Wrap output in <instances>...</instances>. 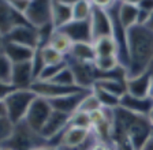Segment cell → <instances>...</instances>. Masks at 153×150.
<instances>
[{
  "mask_svg": "<svg viewBox=\"0 0 153 150\" xmlns=\"http://www.w3.org/2000/svg\"><path fill=\"white\" fill-rule=\"evenodd\" d=\"M13 75H14V61L7 58L4 53H1V74H0L1 85H13Z\"/></svg>",
  "mask_w": 153,
  "mask_h": 150,
  "instance_id": "f1b7e54d",
  "label": "cell"
},
{
  "mask_svg": "<svg viewBox=\"0 0 153 150\" xmlns=\"http://www.w3.org/2000/svg\"><path fill=\"white\" fill-rule=\"evenodd\" d=\"M90 26H92L93 41L105 35H114V19L111 13L105 8L94 6L90 16Z\"/></svg>",
  "mask_w": 153,
  "mask_h": 150,
  "instance_id": "30bf717a",
  "label": "cell"
},
{
  "mask_svg": "<svg viewBox=\"0 0 153 150\" xmlns=\"http://www.w3.org/2000/svg\"><path fill=\"white\" fill-rule=\"evenodd\" d=\"M145 26H146L148 29H150L153 32V13L150 14V16H149V19H148V22L145 23Z\"/></svg>",
  "mask_w": 153,
  "mask_h": 150,
  "instance_id": "ab89813d",
  "label": "cell"
},
{
  "mask_svg": "<svg viewBox=\"0 0 153 150\" xmlns=\"http://www.w3.org/2000/svg\"><path fill=\"white\" fill-rule=\"evenodd\" d=\"M93 6L100 7V8H105V10H109L115 4L118 3V0H92Z\"/></svg>",
  "mask_w": 153,
  "mask_h": 150,
  "instance_id": "e575fe53",
  "label": "cell"
},
{
  "mask_svg": "<svg viewBox=\"0 0 153 150\" xmlns=\"http://www.w3.org/2000/svg\"><path fill=\"white\" fill-rule=\"evenodd\" d=\"M45 143H48L47 140L36 131H33L23 120L16 124L14 135L7 142L1 143V146L10 147L13 150H33Z\"/></svg>",
  "mask_w": 153,
  "mask_h": 150,
  "instance_id": "3957f363",
  "label": "cell"
},
{
  "mask_svg": "<svg viewBox=\"0 0 153 150\" xmlns=\"http://www.w3.org/2000/svg\"><path fill=\"white\" fill-rule=\"evenodd\" d=\"M148 120H149L150 126H152V128H153V106H152V109L149 111V113H148Z\"/></svg>",
  "mask_w": 153,
  "mask_h": 150,
  "instance_id": "b9f144b4",
  "label": "cell"
},
{
  "mask_svg": "<svg viewBox=\"0 0 153 150\" xmlns=\"http://www.w3.org/2000/svg\"><path fill=\"white\" fill-rule=\"evenodd\" d=\"M67 63L75 77L76 85L82 89L92 90L97 79H100L101 77L99 70L94 67V63H81V61L70 60V59H67Z\"/></svg>",
  "mask_w": 153,
  "mask_h": 150,
  "instance_id": "8992f818",
  "label": "cell"
},
{
  "mask_svg": "<svg viewBox=\"0 0 153 150\" xmlns=\"http://www.w3.org/2000/svg\"><path fill=\"white\" fill-rule=\"evenodd\" d=\"M100 108H102L101 104H100L97 96H96L92 90V92L88 93L85 96V98L82 100V102H81L79 106H78V111L86 112V113H92V112L97 111V109H100Z\"/></svg>",
  "mask_w": 153,
  "mask_h": 150,
  "instance_id": "f546056e",
  "label": "cell"
},
{
  "mask_svg": "<svg viewBox=\"0 0 153 150\" xmlns=\"http://www.w3.org/2000/svg\"><path fill=\"white\" fill-rule=\"evenodd\" d=\"M1 41L15 42V44L25 45L29 48L38 49L40 48V33H38V29L33 27L32 25L16 26L13 30H10L7 34L1 35Z\"/></svg>",
  "mask_w": 153,
  "mask_h": 150,
  "instance_id": "ba28073f",
  "label": "cell"
},
{
  "mask_svg": "<svg viewBox=\"0 0 153 150\" xmlns=\"http://www.w3.org/2000/svg\"><path fill=\"white\" fill-rule=\"evenodd\" d=\"M149 98L153 101V74H152V82H150V89H149Z\"/></svg>",
  "mask_w": 153,
  "mask_h": 150,
  "instance_id": "7bdbcfd3",
  "label": "cell"
},
{
  "mask_svg": "<svg viewBox=\"0 0 153 150\" xmlns=\"http://www.w3.org/2000/svg\"><path fill=\"white\" fill-rule=\"evenodd\" d=\"M68 66V63L66 61H63V63L60 64H53V66H45L44 70L41 71V74H40V77L37 78L38 81H52L55 77H56L57 74L60 72V71H63L64 68Z\"/></svg>",
  "mask_w": 153,
  "mask_h": 150,
  "instance_id": "1f68e13d",
  "label": "cell"
},
{
  "mask_svg": "<svg viewBox=\"0 0 153 150\" xmlns=\"http://www.w3.org/2000/svg\"><path fill=\"white\" fill-rule=\"evenodd\" d=\"M119 66H122L120 61H119V59L116 58V56H108V58H96L94 60V67L99 70V72L102 75H105V74H109L112 72L114 70H116V68L119 67ZM100 77V78H101Z\"/></svg>",
  "mask_w": 153,
  "mask_h": 150,
  "instance_id": "4316f807",
  "label": "cell"
},
{
  "mask_svg": "<svg viewBox=\"0 0 153 150\" xmlns=\"http://www.w3.org/2000/svg\"><path fill=\"white\" fill-rule=\"evenodd\" d=\"M94 51L97 58H108V56H116L119 59V45L114 35H105L100 37L93 41Z\"/></svg>",
  "mask_w": 153,
  "mask_h": 150,
  "instance_id": "44dd1931",
  "label": "cell"
},
{
  "mask_svg": "<svg viewBox=\"0 0 153 150\" xmlns=\"http://www.w3.org/2000/svg\"><path fill=\"white\" fill-rule=\"evenodd\" d=\"M70 119L71 115H67V113H63V112L59 111H53L51 117L48 119L47 124L41 130L40 135L47 140L48 143H52L55 138L60 137L62 132L70 126Z\"/></svg>",
  "mask_w": 153,
  "mask_h": 150,
  "instance_id": "8fae6325",
  "label": "cell"
},
{
  "mask_svg": "<svg viewBox=\"0 0 153 150\" xmlns=\"http://www.w3.org/2000/svg\"><path fill=\"white\" fill-rule=\"evenodd\" d=\"M141 150H153V137L150 138L149 140H148L146 143L143 145V147Z\"/></svg>",
  "mask_w": 153,
  "mask_h": 150,
  "instance_id": "74e56055",
  "label": "cell"
},
{
  "mask_svg": "<svg viewBox=\"0 0 153 150\" xmlns=\"http://www.w3.org/2000/svg\"><path fill=\"white\" fill-rule=\"evenodd\" d=\"M73 21V6L59 3L53 0L52 6V25L55 29H62Z\"/></svg>",
  "mask_w": 153,
  "mask_h": 150,
  "instance_id": "7402d4cb",
  "label": "cell"
},
{
  "mask_svg": "<svg viewBox=\"0 0 153 150\" xmlns=\"http://www.w3.org/2000/svg\"><path fill=\"white\" fill-rule=\"evenodd\" d=\"M109 10L114 13V15L116 16V19L119 21V23H120L122 27L126 32L128 29H131L133 26L138 25V15H140L138 6L124 4L118 0V3L115 4L112 8H109Z\"/></svg>",
  "mask_w": 153,
  "mask_h": 150,
  "instance_id": "7c38bea8",
  "label": "cell"
},
{
  "mask_svg": "<svg viewBox=\"0 0 153 150\" xmlns=\"http://www.w3.org/2000/svg\"><path fill=\"white\" fill-rule=\"evenodd\" d=\"M0 116H1V143H4V142H7V140L14 135L16 124L10 119L8 113L6 112V109H4L3 106L0 109Z\"/></svg>",
  "mask_w": 153,
  "mask_h": 150,
  "instance_id": "83f0119b",
  "label": "cell"
},
{
  "mask_svg": "<svg viewBox=\"0 0 153 150\" xmlns=\"http://www.w3.org/2000/svg\"><path fill=\"white\" fill-rule=\"evenodd\" d=\"M3 1H6L8 6H11L13 8H15V10L21 11L23 14H25L26 8H27L29 3H30V0H3Z\"/></svg>",
  "mask_w": 153,
  "mask_h": 150,
  "instance_id": "836d02e7",
  "label": "cell"
},
{
  "mask_svg": "<svg viewBox=\"0 0 153 150\" xmlns=\"http://www.w3.org/2000/svg\"><path fill=\"white\" fill-rule=\"evenodd\" d=\"M70 126H76V127L90 128V130H92V121H90V115H89V113H86V112L76 111L75 113H73V115H71Z\"/></svg>",
  "mask_w": 153,
  "mask_h": 150,
  "instance_id": "d6a6232c",
  "label": "cell"
},
{
  "mask_svg": "<svg viewBox=\"0 0 153 150\" xmlns=\"http://www.w3.org/2000/svg\"><path fill=\"white\" fill-rule=\"evenodd\" d=\"M30 25L23 13L13 8L11 6L1 0V35L7 34L16 26Z\"/></svg>",
  "mask_w": 153,
  "mask_h": 150,
  "instance_id": "5bb4252c",
  "label": "cell"
},
{
  "mask_svg": "<svg viewBox=\"0 0 153 150\" xmlns=\"http://www.w3.org/2000/svg\"><path fill=\"white\" fill-rule=\"evenodd\" d=\"M149 71H150V72L153 74V61H152V64H150V67H149Z\"/></svg>",
  "mask_w": 153,
  "mask_h": 150,
  "instance_id": "ee69618b",
  "label": "cell"
},
{
  "mask_svg": "<svg viewBox=\"0 0 153 150\" xmlns=\"http://www.w3.org/2000/svg\"><path fill=\"white\" fill-rule=\"evenodd\" d=\"M92 90H82V92L78 93H73V94H68V96H63L59 97V98H53L49 100L53 111H59L67 113V115H73L78 111V106L82 102V100L85 98V96L88 93H90Z\"/></svg>",
  "mask_w": 153,
  "mask_h": 150,
  "instance_id": "2e32d148",
  "label": "cell"
},
{
  "mask_svg": "<svg viewBox=\"0 0 153 150\" xmlns=\"http://www.w3.org/2000/svg\"><path fill=\"white\" fill-rule=\"evenodd\" d=\"M120 3H124V4H131V6H138L141 0H119Z\"/></svg>",
  "mask_w": 153,
  "mask_h": 150,
  "instance_id": "f35d334b",
  "label": "cell"
},
{
  "mask_svg": "<svg viewBox=\"0 0 153 150\" xmlns=\"http://www.w3.org/2000/svg\"><path fill=\"white\" fill-rule=\"evenodd\" d=\"M1 150H13V149H10V147H6V146H1Z\"/></svg>",
  "mask_w": 153,
  "mask_h": 150,
  "instance_id": "f6af8a7d",
  "label": "cell"
},
{
  "mask_svg": "<svg viewBox=\"0 0 153 150\" xmlns=\"http://www.w3.org/2000/svg\"><path fill=\"white\" fill-rule=\"evenodd\" d=\"M33 150H60V147L56 146V145H52V143H45V145H41V146L36 147Z\"/></svg>",
  "mask_w": 153,
  "mask_h": 150,
  "instance_id": "8d00e7d4",
  "label": "cell"
},
{
  "mask_svg": "<svg viewBox=\"0 0 153 150\" xmlns=\"http://www.w3.org/2000/svg\"><path fill=\"white\" fill-rule=\"evenodd\" d=\"M128 77L146 72L153 61V32L146 26L135 25L127 30Z\"/></svg>",
  "mask_w": 153,
  "mask_h": 150,
  "instance_id": "6da1fadb",
  "label": "cell"
},
{
  "mask_svg": "<svg viewBox=\"0 0 153 150\" xmlns=\"http://www.w3.org/2000/svg\"><path fill=\"white\" fill-rule=\"evenodd\" d=\"M73 44H74L73 40H71L66 33L62 32L60 29H57L52 33L51 38H49L47 45H51L52 48H55L56 51H59L60 53L67 56V55L70 53L71 48H73Z\"/></svg>",
  "mask_w": 153,
  "mask_h": 150,
  "instance_id": "603a6c76",
  "label": "cell"
},
{
  "mask_svg": "<svg viewBox=\"0 0 153 150\" xmlns=\"http://www.w3.org/2000/svg\"><path fill=\"white\" fill-rule=\"evenodd\" d=\"M120 106L127 109V111L134 112V113H138V115L148 116L149 111L153 106V101L149 97L148 98H137V97H133L126 93L120 100Z\"/></svg>",
  "mask_w": 153,
  "mask_h": 150,
  "instance_id": "ffe728a7",
  "label": "cell"
},
{
  "mask_svg": "<svg viewBox=\"0 0 153 150\" xmlns=\"http://www.w3.org/2000/svg\"><path fill=\"white\" fill-rule=\"evenodd\" d=\"M138 8L148 14H152L153 13V0H141L140 4H138Z\"/></svg>",
  "mask_w": 153,
  "mask_h": 150,
  "instance_id": "d590c367",
  "label": "cell"
},
{
  "mask_svg": "<svg viewBox=\"0 0 153 150\" xmlns=\"http://www.w3.org/2000/svg\"><path fill=\"white\" fill-rule=\"evenodd\" d=\"M93 93H94L96 96H97V98H99L100 104H101L102 108H111V109H116L120 106V100L119 97L114 96V94H111V93L105 92V90L100 89V87L97 86H93Z\"/></svg>",
  "mask_w": 153,
  "mask_h": 150,
  "instance_id": "484cf974",
  "label": "cell"
},
{
  "mask_svg": "<svg viewBox=\"0 0 153 150\" xmlns=\"http://www.w3.org/2000/svg\"><path fill=\"white\" fill-rule=\"evenodd\" d=\"M37 49L29 48L25 45L15 44V42L1 41V53H4L14 63H22V61H32Z\"/></svg>",
  "mask_w": 153,
  "mask_h": 150,
  "instance_id": "e0dca14e",
  "label": "cell"
},
{
  "mask_svg": "<svg viewBox=\"0 0 153 150\" xmlns=\"http://www.w3.org/2000/svg\"><path fill=\"white\" fill-rule=\"evenodd\" d=\"M52 112H53V108H52L49 100L38 96L33 101L32 106L29 108L27 113H26V124L33 131H36L37 134H40L41 130L44 128V126L47 124L48 119L51 117Z\"/></svg>",
  "mask_w": 153,
  "mask_h": 150,
  "instance_id": "277c9868",
  "label": "cell"
},
{
  "mask_svg": "<svg viewBox=\"0 0 153 150\" xmlns=\"http://www.w3.org/2000/svg\"><path fill=\"white\" fill-rule=\"evenodd\" d=\"M97 55L94 51L93 42H74L67 59L81 63H94Z\"/></svg>",
  "mask_w": 153,
  "mask_h": 150,
  "instance_id": "d6986e66",
  "label": "cell"
},
{
  "mask_svg": "<svg viewBox=\"0 0 153 150\" xmlns=\"http://www.w3.org/2000/svg\"><path fill=\"white\" fill-rule=\"evenodd\" d=\"M93 131L90 128L76 127V126H68L62 132V135L55 142L56 146L63 150H78L82 145L88 142Z\"/></svg>",
  "mask_w": 153,
  "mask_h": 150,
  "instance_id": "52a82bcc",
  "label": "cell"
},
{
  "mask_svg": "<svg viewBox=\"0 0 153 150\" xmlns=\"http://www.w3.org/2000/svg\"><path fill=\"white\" fill-rule=\"evenodd\" d=\"M52 6L53 0H30L25 11L26 19L36 29H41L47 25H51Z\"/></svg>",
  "mask_w": 153,
  "mask_h": 150,
  "instance_id": "5b68a950",
  "label": "cell"
},
{
  "mask_svg": "<svg viewBox=\"0 0 153 150\" xmlns=\"http://www.w3.org/2000/svg\"><path fill=\"white\" fill-rule=\"evenodd\" d=\"M33 82H34L33 60L22 61V63H14V75H13L14 86L16 89H30Z\"/></svg>",
  "mask_w": 153,
  "mask_h": 150,
  "instance_id": "ac0fdd59",
  "label": "cell"
},
{
  "mask_svg": "<svg viewBox=\"0 0 153 150\" xmlns=\"http://www.w3.org/2000/svg\"><path fill=\"white\" fill-rule=\"evenodd\" d=\"M51 82L53 83H57V85H62V86H78L75 82V77H74L73 71H71V68L67 66L66 68H64L63 71H60V72L57 74L56 77L53 78V79L51 81ZM79 87V86H78Z\"/></svg>",
  "mask_w": 153,
  "mask_h": 150,
  "instance_id": "4dcf8cb0",
  "label": "cell"
},
{
  "mask_svg": "<svg viewBox=\"0 0 153 150\" xmlns=\"http://www.w3.org/2000/svg\"><path fill=\"white\" fill-rule=\"evenodd\" d=\"M37 97L38 96L32 89H15L7 96L1 97L0 105L6 109L10 119L18 124L25 120L29 108Z\"/></svg>",
  "mask_w": 153,
  "mask_h": 150,
  "instance_id": "7a4b0ae2",
  "label": "cell"
},
{
  "mask_svg": "<svg viewBox=\"0 0 153 150\" xmlns=\"http://www.w3.org/2000/svg\"><path fill=\"white\" fill-rule=\"evenodd\" d=\"M150 82H152V72L149 70L135 77H127V81H126L127 94L137 98H148Z\"/></svg>",
  "mask_w": 153,
  "mask_h": 150,
  "instance_id": "9a60e30c",
  "label": "cell"
},
{
  "mask_svg": "<svg viewBox=\"0 0 153 150\" xmlns=\"http://www.w3.org/2000/svg\"><path fill=\"white\" fill-rule=\"evenodd\" d=\"M30 89L40 97H44L47 100H53V98H59V97L63 96H68V94H73V93H78L82 92V87L78 86H62V85H57V83H53L51 81H38L36 79L34 82L32 83Z\"/></svg>",
  "mask_w": 153,
  "mask_h": 150,
  "instance_id": "9c48e42d",
  "label": "cell"
},
{
  "mask_svg": "<svg viewBox=\"0 0 153 150\" xmlns=\"http://www.w3.org/2000/svg\"><path fill=\"white\" fill-rule=\"evenodd\" d=\"M92 0H79L73 4V21H89L93 13Z\"/></svg>",
  "mask_w": 153,
  "mask_h": 150,
  "instance_id": "d4e9b609",
  "label": "cell"
},
{
  "mask_svg": "<svg viewBox=\"0 0 153 150\" xmlns=\"http://www.w3.org/2000/svg\"><path fill=\"white\" fill-rule=\"evenodd\" d=\"M41 59L44 61L45 66H53V64H60L63 61L67 60V56L63 53H60L59 51H56L55 48H52L51 45H44L38 48Z\"/></svg>",
  "mask_w": 153,
  "mask_h": 150,
  "instance_id": "cb8c5ba5",
  "label": "cell"
},
{
  "mask_svg": "<svg viewBox=\"0 0 153 150\" xmlns=\"http://www.w3.org/2000/svg\"><path fill=\"white\" fill-rule=\"evenodd\" d=\"M62 32H64L73 42H93L92 26L89 21H71L64 27H62Z\"/></svg>",
  "mask_w": 153,
  "mask_h": 150,
  "instance_id": "4fadbf2b",
  "label": "cell"
},
{
  "mask_svg": "<svg viewBox=\"0 0 153 150\" xmlns=\"http://www.w3.org/2000/svg\"><path fill=\"white\" fill-rule=\"evenodd\" d=\"M55 1H59V3L67 4V6H73V4H75L76 1H79V0H55Z\"/></svg>",
  "mask_w": 153,
  "mask_h": 150,
  "instance_id": "60d3db41",
  "label": "cell"
}]
</instances>
